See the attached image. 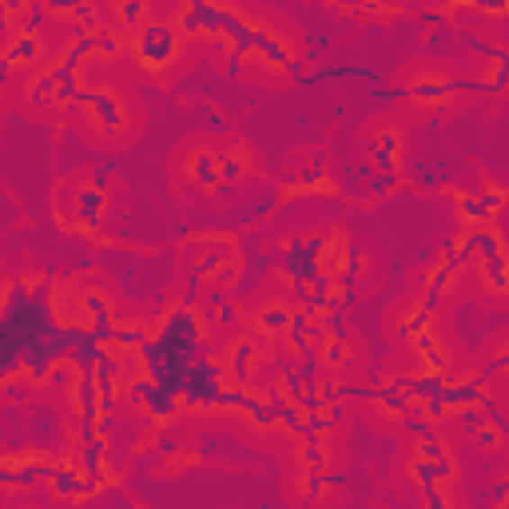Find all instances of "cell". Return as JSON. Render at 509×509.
Instances as JSON below:
<instances>
[{"instance_id": "obj_8", "label": "cell", "mask_w": 509, "mask_h": 509, "mask_svg": "<svg viewBox=\"0 0 509 509\" xmlns=\"http://www.w3.org/2000/svg\"><path fill=\"white\" fill-rule=\"evenodd\" d=\"M104 207H108V191H104V179H95L76 195V211H72V227H95L104 219Z\"/></svg>"}, {"instance_id": "obj_7", "label": "cell", "mask_w": 509, "mask_h": 509, "mask_svg": "<svg viewBox=\"0 0 509 509\" xmlns=\"http://www.w3.org/2000/svg\"><path fill=\"white\" fill-rule=\"evenodd\" d=\"M36 64H41V36H36V28H21V32L8 41L5 72H13V68H36Z\"/></svg>"}, {"instance_id": "obj_1", "label": "cell", "mask_w": 509, "mask_h": 509, "mask_svg": "<svg viewBox=\"0 0 509 509\" xmlns=\"http://www.w3.org/2000/svg\"><path fill=\"white\" fill-rule=\"evenodd\" d=\"M132 52H136V60L143 64V68L159 76V72H168L171 64L179 60V52H184V32H179V24L148 21L143 28H136Z\"/></svg>"}, {"instance_id": "obj_18", "label": "cell", "mask_w": 509, "mask_h": 509, "mask_svg": "<svg viewBox=\"0 0 509 509\" xmlns=\"http://www.w3.org/2000/svg\"><path fill=\"white\" fill-rule=\"evenodd\" d=\"M299 454H303L306 477H323V474H326V450L319 446V441H306V446L299 450Z\"/></svg>"}, {"instance_id": "obj_11", "label": "cell", "mask_w": 509, "mask_h": 509, "mask_svg": "<svg viewBox=\"0 0 509 509\" xmlns=\"http://www.w3.org/2000/svg\"><path fill=\"white\" fill-rule=\"evenodd\" d=\"M446 406L454 410H462V406H486L489 410V402H486V382L482 378H458V382H450L446 378Z\"/></svg>"}, {"instance_id": "obj_20", "label": "cell", "mask_w": 509, "mask_h": 509, "mask_svg": "<svg viewBox=\"0 0 509 509\" xmlns=\"http://www.w3.org/2000/svg\"><path fill=\"white\" fill-rule=\"evenodd\" d=\"M235 278H239V259L232 255V259H227L223 267H219L215 275H211V286H215V291H227V286H232Z\"/></svg>"}, {"instance_id": "obj_6", "label": "cell", "mask_w": 509, "mask_h": 509, "mask_svg": "<svg viewBox=\"0 0 509 509\" xmlns=\"http://www.w3.org/2000/svg\"><path fill=\"white\" fill-rule=\"evenodd\" d=\"M477 88V84H462V80H441V76H418V80L406 84V95L414 104H426V108H438V104H446L454 92H469Z\"/></svg>"}, {"instance_id": "obj_19", "label": "cell", "mask_w": 509, "mask_h": 509, "mask_svg": "<svg viewBox=\"0 0 509 509\" xmlns=\"http://www.w3.org/2000/svg\"><path fill=\"white\" fill-rule=\"evenodd\" d=\"M469 438H474L482 450H497V446H502V422H489L486 418L477 430H469Z\"/></svg>"}, {"instance_id": "obj_25", "label": "cell", "mask_w": 509, "mask_h": 509, "mask_svg": "<svg viewBox=\"0 0 509 509\" xmlns=\"http://www.w3.org/2000/svg\"><path fill=\"white\" fill-rule=\"evenodd\" d=\"M489 370H509V350H505V354H497V359L489 362Z\"/></svg>"}, {"instance_id": "obj_4", "label": "cell", "mask_w": 509, "mask_h": 509, "mask_svg": "<svg viewBox=\"0 0 509 509\" xmlns=\"http://www.w3.org/2000/svg\"><path fill=\"white\" fill-rule=\"evenodd\" d=\"M76 104H80V108L92 116L95 128H104V132H120L123 123H128V108H123V100L116 92H108V88H80Z\"/></svg>"}, {"instance_id": "obj_14", "label": "cell", "mask_w": 509, "mask_h": 509, "mask_svg": "<svg viewBox=\"0 0 509 509\" xmlns=\"http://www.w3.org/2000/svg\"><path fill=\"white\" fill-rule=\"evenodd\" d=\"M482 283L497 295H509V255H505V247L497 255L482 259Z\"/></svg>"}, {"instance_id": "obj_22", "label": "cell", "mask_w": 509, "mask_h": 509, "mask_svg": "<svg viewBox=\"0 0 509 509\" xmlns=\"http://www.w3.org/2000/svg\"><path fill=\"white\" fill-rule=\"evenodd\" d=\"M211 319L215 323H235V306H232V299H223V291H215L211 295Z\"/></svg>"}, {"instance_id": "obj_21", "label": "cell", "mask_w": 509, "mask_h": 509, "mask_svg": "<svg viewBox=\"0 0 509 509\" xmlns=\"http://www.w3.org/2000/svg\"><path fill=\"white\" fill-rule=\"evenodd\" d=\"M120 21L136 32V28H143V0H120Z\"/></svg>"}, {"instance_id": "obj_26", "label": "cell", "mask_w": 509, "mask_h": 509, "mask_svg": "<svg viewBox=\"0 0 509 509\" xmlns=\"http://www.w3.org/2000/svg\"><path fill=\"white\" fill-rule=\"evenodd\" d=\"M505 497H509V469H505L502 482H497V502H505Z\"/></svg>"}, {"instance_id": "obj_2", "label": "cell", "mask_w": 509, "mask_h": 509, "mask_svg": "<svg viewBox=\"0 0 509 509\" xmlns=\"http://www.w3.org/2000/svg\"><path fill=\"white\" fill-rule=\"evenodd\" d=\"M323 251H326V239H323V235H311V239H286V243L278 247V267H283V275L303 291V286H311L314 278H319Z\"/></svg>"}, {"instance_id": "obj_13", "label": "cell", "mask_w": 509, "mask_h": 509, "mask_svg": "<svg viewBox=\"0 0 509 509\" xmlns=\"http://www.w3.org/2000/svg\"><path fill=\"white\" fill-rule=\"evenodd\" d=\"M291 319H295L291 306H286V303H271V306H263V311L255 314V331L267 334V339H275V334H286Z\"/></svg>"}, {"instance_id": "obj_9", "label": "cell", "mask_w": 509, "mask_h": 509, "mask_svg": "<svg viewBox=\"0 0 509 509\" xmlns=\"http://www.w3.org/2000/svg\"><path fill=\"white\" fill-rule=\"evenodd\" d=\"M374 171H398V159H402V136L394 128H382L370 136V156Z\"/></svg>"}, {"instance_id": "obj_5", "label": "cell", "mask_w": 509, "mask_h": 509, "mask_svg": "<svg viewBox=\"0 0 509 509\" xmlns=\"http://www.w3.org/2000/svg\"><path fill=\"white\" fill-rule=\"evenodd\" d=\"M505 191L502 187H486V191H458V215L466 219L469 227H482V223H489V219L502 211V204H505Z\"/></svg>"}, {"instance_id": "obj_10", "label": "cell", "mask_w": 509, "mask_h": 509, "mask_svg": "<svg viewBox=\"0 0 509 509\" xmlns=\"http://www.w3.org/2000/svg\"><path fill=\"white\" fill-rule=\"evenodd\" d=\"M259 362V342L255 339H239L232 350H227L223 367H227V382H239V386H247L251 382V367Z\"/></svg>"}, {"instance_id": "obj_17", "label": "cell", "mask_w": 509, "mask_h": 509, "mask_svg": "<svg viewBox=\"0 0 509 509\" xmlns=\"http://www.w3.org/2000/svg\"><path fill=\"white\" fill-rule=\"evenodd\" d=\"M251 171L247 151H232V156H219V184H239V179Z\"/></svg>"}, {"instance_id": "obj_24", "label": "cell", "mask_w": 509, "mask_h": 509, "mask_svg": "<svg viewBox=\"0 0 509 509\" xmlns=\"http://www.w3.org/2000/svg\"><path fill=\"white\" fill-rule=\"evenodd\" d=\"M323 350H326V354H323V362H331V367H339V362H347V347H342V342H326Z\"/></svg>"}, {"instance_id": "obj_3", "label": "cell", "mask_w": 509, "mask_h": 509, "mask_svg": "<svg viewBox=\"0 0 509 509\" xmlns=\"http://www.w3.org/2000/svg\"><path fill=\"white\" fill-rule=\"evenodd\" d=\"M227 367L223 362H215V359H195L191 362V370H187V378H184V406L191 410H215L219 406V394H223L227 386Z\"/></svg>"}, {"instance_id": "obj_23", "label": "cell", "mask_w": 509, "mask_h": 509, "mask_svg": "<svg viewBox=\"0 0 509 509\" xmlns=\"http://www.w3.org/2000/svg\"><path fill=\"white\" fill-rule=\"evenodd\" d=\"M414 454H422V458H446V446H441V441L434 438V434H426L414 446Z\"/></svg>"}, {"instance_id": "obj_16", "label": "cell", "mask_w": 509, "mask_h": 509, "mask_svg": "<svg viewBox=\"0 0 509 509\" xmlns=\"http://www.w3.org/2000/svg\"><path fill=\"white\" fill-rule=\"evenodd\" d=\"M275 207H278V187H267L263 195H259V199H251V204H247L243 211H239V215H235V223H239V227L259 223V219H267Z\"/></svg>"}, {"instance_id": "obj_15", "label": "cell", "mask_w": 509, "mask_h": 509, "mask_svg": "<svg viewBox=\"0 0 509 509\" xmlns=\"http://www.w3.org/2000/svg\"><path fill=\"white\" fill-rule=\"evenodd\" d=\"M430 306L426 303H414V306H406V311H402V319H398V339L402 342H414L422 331H430Z\"/></svg>"}, {"instance_id": "obj_12", "label": "cell", "mask_w": 509, "mask_h": 509, "mask_svg": "<svg viewBox=\"0 0 509 509\" xmlns=\"http://www.w3.org/2000/svg\"><path fill=\"white\" fill-rule=\"evenodd\" d=\"M187 176H191V184H195V187H215L219 184V156H215V151H207V148L191 151Z\"/></svg>"}]
</instances>
